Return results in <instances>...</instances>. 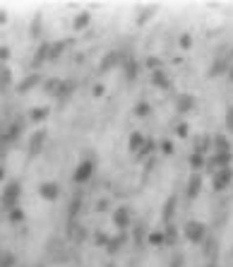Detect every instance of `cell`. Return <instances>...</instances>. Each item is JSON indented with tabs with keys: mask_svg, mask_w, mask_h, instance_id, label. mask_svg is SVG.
I'll list each match as a JSON object with an SVG mask.
<instances>
[{
	"mask_svg": "<svg viewBox=\"0 0 233 267\" xmlns=\"http://www.w3.org/2000/svg\"><path fill=\"white\" fill-rule=\"evenodd\" d=\"M5 178V166H0V180Z\"/></svg>",
	"mask_w": 233,
	"mask_h": 267,
	"instance_id": "45",
	"label": "cell"
},
{
	"mask_svg": "<svg viewBox=\"0 0 233 267\" xmlns=\"http://www.w3.org/2000/svg\"><path fill=\"white\" fill-rule=\"evenodd\" d=\"M149 243H151V245H161V243H164V234H161V231H151V234H149Z\"/></svg>",
	"mask_w": 233,
	"mask_h": 267,
	"instance_id": "31",
	"label": "cell"
},
{
	"mask_svg": "<svg viewBox=\"0 0 233 267\" xmlns=\"http://www.w3.org/2000/svg\"><path fill=\"white\" fill-rule=\"evenodd\" d=\"M96 243H99V245H106V248H108V243H111V238L106 236V234H96Z\"/></svg>",
	"mask_w": 233,
	"mask_h": 267,
	"instance_id": "35",
	"label": "cell"
},
{
	"mask_svg": "<svg viewBox=\"0 0 233 267\" xmlns=\"http://www.w3.org/2000/svg\"><path fill=\"white\" fill-rule=\"evenodd\" d=\"M46 116H48V109H46V106H36V109H31L29 118L34 120V123H41V120H46Z\"/></svg>",
	"mask_w": 233,
	"mask_h": 267,
	"instance_id": "21",
	"label": "cell"
},
{
	"mask_svg": "<svg viewBox=\"0 0 233 267\" xmlns=\"http://www.w3.org/2000/svg\"><path fill=\"white\" fill-rule=\"evenodd\" d=\"M7 219H10L12 224H22V222H24V209L22 207L10 209V212H7Z\"/></svg>",
	"mask_w": 233,
	"mask_h": 267,
	"instance_id": "23",
	"label": "cell"
},
{
	"mask_svg": "<svg viewBox=\"0 0 233 267\" xmlns=\"http://www.w3.org/2000/svg\"><path fill=\"white\" fill-rule=\"evenodd\" d=\"M106 207H108V200H99V202H96V209H99V212H104Z\"/></svg>",
	"mask_w": 233,
	"mask_h": 267,
	"instance_id": "41",
	"label": "cell"
},
{
	"mask_svg": "<svg viewBox=\"0 0 233 267\" xmlns=\"http://www.w3.org/2000/svg\"><path fill=\"white\" fill-rule=\"evenodd\" d=\"M173 209H175V195H173V198H169V200H166V205H164V222H171Z\"/></svg>",
	"mask_w": 233,
	"mask_h": 267,
	"instance_id": "24",
	"label": "cell"
},
{
	"mask_svg": "<svg viewBox=\"0 0 233 267\" xmlns=\"http://www.w3.org/2000/svg\"><path fill=\"white\" fill-rule=\"evenodd\" d=\"M204 234H207V229H204L202 222H188V224H185V238H188L190 243H202Z\"/></svg>",
	"mask_w": 233,
	"mask_h": 267,
	"instance_id": "2",
	"label": "cell"
},
{
	"mask_svg": "<svg viewBox=\"0 0 233 267\" xmlns=\"http://www.w3.org/2000/svg\"><path fill=\"white\" fill-rule=\"evenodd\" d=\"M72 89H75V82L65 80V82H60V87H58V91H56V96H58V99H63V96H67Z\"/></svg>",
	"mask_w": 233,
	"mask_h": 267,
	"instance_id": "25",
	"label": "cell"
},
{
	"mask_svg": "<svg viewBox=\"0 0 233 267\" xmlns=\"http://www.w3.org/2000/svg\"><path fill=\"white\" fill-rule=\"evenodd\" d=\"M113 224H116L118 229H127V226H130V209L118 207L116 214H113Z\"/></svg>",
	"mask_w": 233,
	"mask_h": 267,
	"instance_id": "9",
	"label": "cell"
},
{
	"mask_svg": "<svg viewBox=\"0 0 233 267\" xmlns=\"http://www.w3.org/2000/svg\"><path fill=\"white\" fill-rule=\"evenodd\" d=\"M39 195H41L43 200L53 202V200L60 198V185L58 183H41V185H39Z\"/></svg>",
	"mask_w": 233,
	"mask_h": 267,
	"instance_id": "4",
	"label": "cell"
},
{
	"mask_svg": "<svg viewBox=\"0 0 233 267\" xmlns=\"http://www.w3.org/2000/svg\"><path fill=\"white\" fill-rule=\"evenodd\" d=\"M125 70H127V77H130V80L137 75V65H135L132 60H125Z\"/></svg>",
	"mask_w": 233,
	"mask_h": 267,
	"instance_id": "32",
	"label": "cell"
},
{
	"mask_svg": "<svg viewBox=\"0 0 233 267\" xmlns=\"http://www.w3.org/2000/svg\"><path fill=\"white\" fill-rule=\"evenodd\" d=\"M149 111H151V109H149L147 101H140V104L135 106V116H149Z\"/></svg>",
	"mask_w": 233,
	"mask_h": 267,
	"instance_id": "30",
	"label": "cell"
},
{
	"mask_svg": "<svg viewBox=\"0 0 233 267\" xmlns=\"http://www.w3.org/2000/svg\"><path fill=\"white\" fill-rule=\"evenodd\" d=\"M60 82H63V80H56V77H53V80H46V82H43V91H46V94H53V96H56V91H58Z\"/></svg>",
	"mask_w": 233,
	"mask_h": 267,
	"instance_id": "26",
	"label": "cell"
},
{
	"mask_svg": "<svg viewBox=\"0 0 233 267\" xmlns=\"http://www.w3.org/2000/svg\"><path fill=\"white\" fill-rule=\"evenodd\" d=\"M63 51H65V41H56V44H51V51H48V60H58L63 56Z\"/></svg>",
	"mask_w": 233,
	"mask_h": 267,
	"instance_id": "20",
	"label": "cell"
},
{
	"mask_svg": "<svg viewBox=\"0 0 233 267\" xmlns=\"http://www.w3.org/2000/svg\"><path fill=\"white\" fill-rule=\"evenodd\" d=\"M178 137H188V125H185V123L178 125Z\"/></svg>",
	"mask_w": 233,
	"mask_h": 267,
	"instance_id": "38",
	"label": "cell"
},
{
	"mask_svg": "<svg viewBox=\"0 0 233 267\" xmlns=\"http://www.w3.org/2000/svg\"><path fill=\"white\" fill-rule=\"evenodd\" d=\"M212 145H214V152H231V145H229V140L224 135H216L212 140Z\"/></svg>",
	"mask_w": 233,
	"mask_h": 267,
	"instance_id": "18",
	"label": "cell"
},
{
	"mask_svg": "<svg viewBox=\"0 0 233 267\" xmlns=\"http://www.w3.org/2000/svg\"><path fill=\"white\" fill-rule=\"evenodd\" d=\"M48 51H51V44L48 41H43V44H39V48H36V56H34V67H39L43 60H48Z\"/></svg>",
	"mask_w": 233,
	"mask_h": 267,
	"instance_id": "10",
	"label": "cell"
},
{
	"mask_svg": "<svg viewBox=\"0 0 233 267\" xmlns=\"http://www.w3.org/2000/svg\"><path fill=\"white\" fill-rule=\"evenodd\" d=\"M226 70H231L229 58H219L214 65H212V70H209V77H216V75H221V72H226Z\"/></svg>",
	"mask_w": 233,
	"mask_h": 267,
	"instance_id": "13",
	"label": "cell"
},
{
	"mask_svg": "<svg viewBox=\"0 0 233 267\" xmlns=\"http://www.w3.org/2000/svg\"><path fill=\"white\" fill-rule=\"evenodd\" d=\"M15 255L10 253V250H5V253H0V267H15Z\"/></svg>",
	"mask_w": 233,
	"mask_h": 267,
	"instance_id": "28",
	"label": "cell"
},
{
	"mask_svg": "<svg viewBox=\"0 0 233 267\" xmlns=\"http://www.w3.org/2000/svg\"><path fill=\"white\" fill-rule=\"evenodd\" d=\"M94 174V161L91 159H85V161H80V166L75 169V183H87L89 178Z\"/></svg>",
	"mask_w": 233,
	"mask_h": 267,
	"instance_id": "3",
	"label": "cell"
},
{
	"mask_svg": "<svg viewBox=\"0 0 233 267\" xmlns=\"http://www.w3.org/2000/svg\"><path fill=\"white\" fill-rule=\"evenodd\" d=\"M41 22H43V17H41V15H34L31 27H29V34L34 36V39H39V36H41Z\"/></svg>",
	"mask_w": 233,
	"mask_h": 267,
	"instance_id": "22",
	"label": "cell"
},
{
	"mask_svg": "<svg viewBox=\"0 0 233 267\" xmlns=\"http://www.w3.org/2000/svg\"><path fill=\"white\" fill-rule=\"evenodd\" d=\"M120 63H123V56H120L118 51H111V53H106L104 60L99 63V72H108V70H113V67L120 65Z\"/></svg>",
	"mask_w": 233,
	"mask_h": 267,
	"instance_id": "6",
	"label": "cell"
},
{
	"mask_svg": "<svg viewBox=\"0 0 233 267\" xmlns=\"http://www.w3.org/2000/svg\"><path fill=\"white\" fill-rule=\"evenodd\" d=\"M0 24H7V12L0 10Z\"/></svg>",
	"mask_w": 233,
	"mask_h": 267,
	"instance_id": "42",
	"label": "cell"
},
{
	"mask_svg": "<svg viewBox=\"0 0 233 267\" xmlns=\"http://www.w3.org/2000/svg\"><path fill=\"white\" fill-rule=\"evenodd\" d=\"M151 82H154L159 89H169V87H171V80H169V77H166V72H161V70H154V72H151Z\"/></svg>",
	"mask_w": 233,
	"mask_h": 267,
	"instance_id": "11",
	"label": "cell"
},
{
	"mask_svg": "<svg viewBox=\"0 0 233 267\" xmlns=\"http://www.w3.org/2000/svg\"><path fill=\"white\" fill-rule=\"evenodd\" d=\"M94 94H96V96H101V94H104V87H101V85H96V87H94Z\"/></svg>",
	"mask_w": 233,
	"mask_h": 267,
	"instance_id": "44",
	"label": "cell"
},
{
	"mask_svg": "<svg viewBox=\"0 0 233 267\" xmlns=\"http://www.w3.org/2000/svg\"><path fill=\"white\" fill-rule=\"evenodd\" d=\"M118 245H120V238H111V243H108V250H111V253H116Z\"/></svg>",
	"mask_w": 233,
	"mask_h": 267,
	"instance_id": "39",
	"label": "cell"
},
{
	"mask_svg": "<svg viewBox=\"0 0 233 267\" xmlns=\"http://www.w3.org/2000/svg\"><path fill=\"white\" fill-rule=\"evenodd\" d=\"M80 205H82V195L77 193V195L72 198V202H70V219H75V217H77V212H80Z\"/></svg>",
	"mask_w": 233,
	"mask_h": 267,
	"instance_id": "29",
	"label": "cell"
},
{
	"mask_svg": "<svg viewBox=\"0 0 233 267\" xmlns=\"http://www.w3.org/2000/svg\"><path fill=\"white\" fill-rule=\"evenodd\" d=\"M226 130H229V133H233V106H229V109H226Z\"/></svg>",
	"mask_w": 233,
	"mask_h": 267,
	"instance_id": "34",
	"label": "cell"
},
{
	"mask_svg": "<svg viewBox=\"0 0 233 267\" xmlns=\"http://www.w3.org/2000/svg\"><path fill=\"white\" fill-rule=\"evenodd\" d=\"M200 188H202V178L197 176V174H192L190 183H188V198H190V200H192V198H197Z\"/></svg>",
	"mask_w": 233,
	"mask_h": 267,
	"instance_id": "12",
	"label": "cell"
},
{
	"mask_svg": "<svg viewBox=\"0 0 233 267\" xmlns=\"http://www.w3.org/2000/svg\"><path fill=\"white\" fill-rule=\"evenodd\" d=\"M190 166L197 171V169H202L204 166V154H200V152H192L190 154Z\"/></svg>",
	"mask_w": 233,
	"mask_h": 267,
	"instance_id": "27",
	"label": "cell"
},
{
	"mask_svg": "<svg viewBox=\"0 0 233 267\" xmlns=\"http://www.w3.org/2000/svg\"><path fill=\"white\" fill-rule=\"evenodd\" d=\"M142 147H145V137H142V133H132V135H130V152L140 154V149Z\"/></svg>",
	"mask_w": 233,
	"mask_h": 267,
	"instance_id": "16",
	"label": "cell"
},
{
	"mask_svg": "<svg viewBox=\"0 0 233 267\" xmlns=\"http://www.w3.org/2000/svg\"><path fill=\"white\" fill-rule=\"evenodd\" d=\"M195 106V99L190 96V94H180L178 96V113H185V111H190Z\"/></svg>",
	"mask_w": 233,
	"mask_h": 267,
	"instance_id": "14",
	"label": "cell"
},
{
	"mask_svg": "<svg viewBox=\"0 0 233 267\" xmlns=\"http://www.w3.org/2000/svg\"><path fill=\"white\" fill-rule=\"evenodd\" d=\"M10 82H12V70L7 65H2L0 67V91H5V89L10 87Z\"/></svg>",
	"mask_w": 233,
	"mask_h": 267,
	"instance_id": "15",
	"label": "cell"
},
{
	"mask_svg": "<svg viewBox=\"0 0 233 267\" xmlns=\"http://www.w3.org/2000/svg\"><path fill=\"white\" fill-rule=\"evenodd\" d=\"M151 12H154V7H147L145 12H140V15H137V24H145L147 20L151 17Z\"/></svg>",
	"mask_w": 233,
	"mask_h": 267,
	"instance_id": "33",
	"label": "cell"
},
{
	"mask_svg": "<svg viewBox=\"0 0 233 267\" xmlns=\"http://www.w3.org/2000/svg\"><path fill=\"white\" fill-rule=\"evenodd\" d=\"M229 77H231V80H233V65H231V70H229Z\"/></svg>",
	"mask_w": 233,
	"mask_h": 267,
	"instance_id": "46",
	"label": "cell"
},
{
	"mask_svg": "<svg viewBox=\"0 0 233 267\" xmlns=\"http://www.w3.org/2000/svg\"><path fill=\"white\" fill-rule=\"evenodd\" d=\"M7 58H10V46H0V63H5Z\"/></svg>",
	"mask_w": 233,
	"mask_h": 267,
	"instance_id": "36",
	"label": "cell"
},
{
	"mask_svg": "<svg viewBox=\"0 0 233 267\" xmlns=\"http://www.w3.org/2000/svg\"><path fill=\"white\" fill-rule=\"evenodd\" d=\"M147 65H149V67H156V65H161V63H159L156 58H149L147 60Z\"/></svg>",
	"mask_w": 233,
	"mask_h": 267,
	"instance_id": "43",
	"label": "cell"
},
{
	"mask_svg": "<svg viewBox=\"0 0 233 267\" xmlns=\"http://www.w3.org/2000/svg\"><path fill=\"white\" fill-rule=\"evenodd\" d=\"M20 195H22V185H20V180L7 183V185H5V190H2V207L7 209V212H10V209H15V207H17Z\"/></svg>",
	"mask_w": 233,
	"mask_h": 267,
	"instance_id": "1",
	"label": "cell"
},
{
	"mask_svg": "<svg viewBox=\"0 0 233 267\" xmlns=\"http://www.w3.org/2000/svg\"><path fill=\"white\" fill-rule=\"evenodd\" d=\"M89 20H91V15H89V12H80V15L75 17V22H72V29H75V31H82L89 24Z\"/></svg>",
	"mask_w": 233,
	"mask_h": 267,
	"instance_id": "17",
	"label": "cell"
},
{
	"mask_svg": "<svg viewBox=\"0 0 233 267\" xmlns=\"http://www.w3.org/2000/svg\"><path fill=\"white\" fill-rule=\"evenodd\" d=\"M231 180H233V171L229 169V166H226V169L214 171V190H224Z\"/></svg>",
	"mask_w": 233,
	"mask_h": 267,
	"instance_id": "5",
	"label": "cell"
},
{
	"mask_svg": "<svg viewBox=\"0 0 233 267\" xmlns=\"http://www.w3.org/2000/svg\"><path fill=\"white\" fill-rule=\"evenodd\" d=\"M161 149H164V154H171V152H173V145H171V142H161Z\"/></svg>",
	"mask_w": 233,
	"mask_h": 267,
	"instance_id": "40",
	"label": "cell"
},
{
	"mask_svg": "<svg viewBox=\"0 0 233 267\" xmlns=\"http://www.w3.org/2000/svg\"><path fill=\"white\" fill-rule=\"evenodd\" d=\"M20 130H22V125H20V123H15L12 128H7V133L2 135V142H15V140L20 137Z\"/></svg>",
	"mask_w": 233,
	"mask_h": 267,
	"instance_id": "19",
	"label": "cell"
},
{
	"mask_svg": "<svg viewBox=\"0 0 233 267\" xmlns=\"http://www.w3.org/2000/svg\"><path fill=\"white\" fill-rule=\"evenodd\" d=\"M36 85H41V75H39V72H31V75H27V77L15 87V91H17V94H27V91H31Z\"/></svg>",
	"mask_w": 233,
	"mask_h": 267,
	"instance_id": "7",
	"label": "cell"
},
{
	"mask_svg": "<svg viewBox=\"0 0 233 267\" xmlns=\"http://www.w3.org/2000/svg\"><path fill=\"white\" fill-rule=\"evenodd\" d=\"M43 142H46V130H36V133L29 137V154L31 156H36V154L41 152Z\"/></svg>",
	"mask_w": 233,
	"mask_h": 267,
	"instance_id": "8",
	"label": "cell"
},
{
	"mask_svg": "<svg viewBox=\"0 0 233 267\" xmlns=\"http://www.w3.org/2000/svg\"><path fill=\"white\" fill-rule=\"evenodd\" d=\"M190 44H192L190 34H183V36H180V46H183V48H190Z\"/></svg>",
	"mask_w": 233,
	"mask_h": 267,
	"instance_id": "37",
	"label": "cell"
}]
</instances>
